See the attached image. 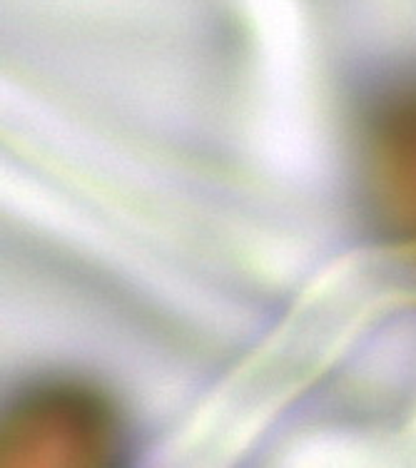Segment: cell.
<instances>
[{
  "label": "cell",
  "instance_id": "obj_1",
  "mask_svg": "<svg viewBox=\"0 0 416 468\" xmlns=\"http://www.w3.org/2000/svg\"><path fill=\"white\" fill-rule=\"evenodd\" d=\"M118 431L110 406L88 388L46 387L33 391L13 409L5 426V453H27L23 463H105L108 451H115Z\"/></svg>",
  "mask_w": 416,
  "mask_h": 468
},
{
  "label": "cell",
  "instance_id": "obj_2",
  "mask_svg": "<svg viewBox=\"0 0 416 468\" xmlns=\"http://www.w3.org/2000/svg\"><path fill=\"white\" fill-rule=\"evenodd\" d=\"M371 157L384 215L416 239V88L399 90L374 112Z\"/></svg>",
  "mask_w": 416,
  "mask_h": 468
}]
</instances>
